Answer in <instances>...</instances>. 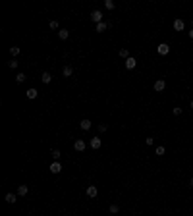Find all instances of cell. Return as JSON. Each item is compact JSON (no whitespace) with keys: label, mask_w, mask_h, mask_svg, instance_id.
I'll list each match as a JSON object with an SVG mask.
<instances>
[{"label":"cell","mask_w":193,"mask_h":216,"mask_svg":"<svg viewBox=\"0 0 193 216\" xmlns=\"http://www.w3.org/2000/svg\"><path fill=\"white\" fill-rule=\"evenodd\" d=\"M85 147H87V143H85L83 139H75V141H73V149H75L77 153H83Z\"/></svg>","instance_id":"6da1fadb"},{"label":"cell","mask_w":193,"mask_h":216,"mask_svg":"<svg viewBox=\"0 0 193 216\" xmlns=\"http://www.w3.org/2000/svg\"><path fill=\"white\" fill-rule=\"evenodd\" d=\"M157 52H158V54H160V56L168 54V52H170V44H168V43H160V44H158V46H157Z\"/></svg>","instance_id":"7a4b0ae2"},{"label":"cell","mask_w":193,"mask_h":216,"mask_svg":"<svg viewBox=\"0 0 193 216\" xmlns=\"http://www.w3.org/2000/svg\"><path fill=\"white\" fill-rule=\"evenodd\" d=\"M91 21H95V23H101L102 21V12L101 10H95L91 14Z\"/></svg>","instance_id":"3957f363"},{"label":"cell","mask_w":193,"mask_h":216,"mask_svg":"<svg viewBox=\"0 0 193 216\" xmlns=\"http://www.w3.org/2000/svg\"><path fill=\"white\" fill-rule=\"evenodd\" d=\"M79 128L83 129V131H89V129L93 128V124H91V120H81L79 122Z\"/></svg>","instance_id":"277c9868"},{"label":"cell","mask_w":193,"mask_h":216,"mask_svg":"<svg viewBox=\"0 0 193 216\" xmlns=\"http://www.w3.org/2000/svg\"><path fill=\"white\" fill-rule=\"evenodd\" d=\"M164 89H166V81H164V79H158L157 83H155V91L160 93V91H164Z\"/></svg>","instance_id":"5b68a950"},{"label":"cell","mask_w":193,"mask_h":216,"mask_svg":"<svg viewBox=\"0 0 193 216\" xmlns=\"http://www.w3.org/2000/svg\"><path fill=\"white\" fill-rule=\"evenodd\" d=\"M97 195H98V189H97V187H95V185H89V187H87V197H91V199H95V197H97Z\"/></svg>","instance_id":"8992f818"},{"label":"cell","mask_w":193,"mask_h":216,"mask_svg":"<svg viewBox=\"0 0 193 216\" xmlns=\"http://www.w3.org/2000/svg\"><path fill=\"white\" fill-rule=\"evenodd\" d=\"M89 145H91V149H101V145H102V141H101V137H93V139H91V143H89Z\"/></svg>","instance_id":"52a82bcc"},{"label":"cell","mask_w":193,"mask_h":216,"mask_svg":"<svg viewBox=\"0 0 193 216\" xmlns=\"http://www.w3.org/2000/svg\"><path fill=\"white\" fill-rule=\"evenodd\" d=\"M174 29L176 31H183L186 29V21H183V19H176L174 21Z\"/></svg>","instance_id":"ba28073f"},{"label":"cell","mask_w":193,"mask_h":216,"mask_svg":"<svg viewBox=\"0 0 193 216\" xmlns=\"http://www.w3.org/2000/svg\"><path fill=\"white\" fill-rule=\"evenodd\" d=\"M50 172L52 174H60L62 172V164H60V162H52L50 164Z\"/></svg>","instance_id":"9c48e42d"},{"label":"cell","mask_w":193,"mask_h":216,"mask_svg":"<svg viewBox=\"0 0 193 216\" xmlns=\"http://www.w3.org/2000/svg\"><path fill=\"white\" fill-rule=\"evenodd\" d=\"M106 29H108V23H104V21H101V23H97V25H95L97 33H104Z\"/></svg>","instance_id":"30bf717a"},{"label":"cell","mask_w":193,"mask_h":216,"mask_svg":"<svg viewBox=\"0 0 193 216\" xmlns=\"http://www.w3.org/2000/svg\"><path fill=\"white\" fill-rule=\"evenodd\" d=\"M16 201H18V195L16 193H6V203L8 205H14Z\"/></svg>","instance_id":"8fae6325"},{"label":"cell","mask_w":193,"mask_h":216,"mask_svg":"<svg viewBox=\"0 0 193 216\" xmlns=\"http://www.w3.org/2000/svg\"><path fill=\"white\" fill-rule=\"evenodd\" d=\"M135 64H137V60H135L133 56H129V58L126 60V68H128V70H133V68H135Z\"/></svg>","instance_id":"7c38bea8"},{"label":"cell","mask_w":193,"mask_h":216,"mask_svg":"<svg viewBox=\"0 0 193 216\" xmlns=\"http://www.w3.org/2000/svg\"><path fill=\"white\" fill-rule=\"evenodd\" d=\"M27 193H29V187H27V185H19L18 187V195H19V197H25Z\"/></svg>","instance_id":"4fadbf2b"},{"label":"cell","mask_w":193,"mask_h":216,"mask_svg":"<svg viewBox=\"0 0 193 216\" xmlns=\"http://www.w3.org/2000/svg\"><path fill=\"white\" fill-rule=\"evenodd\" d=\"M62 73H64V77H72V75H73V68H72V66H64Z\"/></svg>","instance_id":"5bb4252c"},{"label":"cell","mask_w":193,"mask_h":216,"mask_svg":"<svg viewBox=\"0 0 193 216\" xmlns=\"http://www.w3.org/2000/svg\"><path fill=\"white\" fill-rule=\"evenodd\" d=\"M41 79H43V83H50V79H52L50 72H43V75H41Z\"/></svg>","instance_id":"9a60e30c"},{"label":"cell","mask_w":193,"mask_h":216,"mask_svg":"<svg viewBox=\"0 0 193 216\" xmlns=\"http://www.w3.org/2000/svg\"><path fill=\"white\" fill-rule=\"evenodd\" d=\"M37 95H39L37 89H27V99H37Z\"/></svg>","instance_id":"2e32d148"},{"label":"cell","mask_w":193,"mask_h":216,"mask_svg":"<svg viewBox=\"0 0 193 216\" xmlns=\"http://www.w3.org/2000/svg\"><path fill=\"white\" fill-rule=\"evenodd\" d=\"M50 154H52V158H54V162H58V158L62 156V153H60L58 149H52V150H50Z\"/></svg>","instance_id":"e0dca14e"},{"label":"cell","mask_w":193,"mask_h":216,"mask_svg":"<svg viewBox=\"0 0 193 216\" xmlns=\"http://www.w3.org/2000/svg\"><path fill=\"white\" fill-rule=\"evenodd\" d=\"M58 37H60L62 41H66V39L70 37V31H68V29H60V31H58Z\"/></svg>","instance_id":"ac0fdd59"},{"label":"cell","mask_w":193,"mask_h":216,"mask_svg":"<svg viewBox=\"0 0 193 216\" xmlns=\"http://www.w3.org/2000/svg\"><path fill=\"white\" fill-rule=\"evenodd\" d=\"M120 58H126V60L129 58V50L128 48H120Z\"/></svg>","instance_id":"d6986e66"},{"label":"cell","mask_w":193,"mask_h":216,"mask_svg":"<svg viewBox=\"0 0 193 216\" xmlns=\"http://www.w3.org/2000/svg\"><path fill=\"white\" fill-rule=\"evenodd\" d=\"M110 212H112V214H118V212H120V206H118L116 203H112V205H110Z\"/></svg>","instance_id":"ffe728a7"},{"label":"cell","mask_w":193,"mask_h":216,"mask_svg":"<svg viewBox=\"0 0 193 216\" xmlns=\"http://www.w3.org/2000/svg\"><path fill=\"white\" fill-rule=\"evenodd\" d=\"M16 81H18V83H23V81H25V73H23V72H19L18 75H16Z\"/></svg>","instance_id":"44dd1931"},{"label":"cell","mask_w":193,"mask_h":216,"mask_svg":"<svg viewBox=\"0 0 193 216\" xmlns=\"http://www.w3.org/2000/svg\"><path fill=\"white\" fill-rule=\"evenodd\" d=\"M10 54L12 56H18L19 54V46H10Z\"/></svg>","instance_id":"7402d4cb"},{"label":"cell","mask_w":193,"mask_h":216,"mask_svg":"<svg viewBox=\"0 0 193 216\" xmlns=\"http://www.w3.org/2000/svg\"><path fill=\"white\" fill-rule=\"evenodd\" d=\"M8 68H12V70H16V68H18V60H14V58H12L10 62H8Z\"/></svg>","instance_id":"603a6c76"},{"label":"cell","mask_w":193,"mask_h":216,"mask_svg":"<svg viewBox=\"0 0 193 216\" xmlns=\"http://www.w3.org/2000/svg\"><path fill=\"white\" fill-rule=\"evenodd\" d=\"M104 6H106V10H114V2L112 0H104Z\"/></svg>","instance_id":"cb8c5ba5"},{"label":"cell","mask_w":193,"mask_h":216,"mask_svg":"<svg viewBox=\"0 0 193 216\" xmlns=\"http://www.w3.org/2000/svg\"><path fill=\"white\" fill-rule=\"evenodd\" d=\"M164 153H166V149H164V147H157V154H158V156H162Z\"/></svg>","instance_id":"d4e9b609"},{"label":"cell","mask_w":193,"mask_h":216,"mask_svg":"<svg viewBox=\"0 0 193 216\" xmlns=\"http://www.w3.org/2000/svg\"><path fill=\"white\" fill-rule=\"evenodd\" d=\"M50 29H58V21H56V19H52V21H50Z\"/></svg>","instance_id":"484cf974"},{"label":"cell","mask_w":193,"mask_h":216,"mask_svg":"<svg viewBox=\"0 0 193 216\" xmlns=\"http://www.w3.org/2000/svg\"><path fill=\"white\" fill-rule=\"evenodd\" d=\"M106 129H108V125H106V124H101V125H98V131H101V133H104Z\"/></svg>","instance_id":"4316f807"},{"label":"cell","mask_w":193,"mask_h":216,"mask_svg":"<svg viewBox=\"0 0 193 216\" xmlns=\"http://www.w3.org/2000/svg\"><path fill=\"white\" fill-rule=\"evenodd\" d=\"M172 114H174V116H180V114H182V108H180V106H176L174 110H172Z\"/></svg>","instance_id":"83f0119b"},{"label":"cell","mask_w":193,"mask_h":216,"mask_svg":"<svg viewBox=\"0 0 193 216\" xmlns=\"http://www.w3.org/2000/svg\"><path fill=\"white\" fill-rule=\"evenodd\" d=\"M145 143L151 147V145H155V139H153V137H147V139H145Z\"/></svg>","instance_id":"f1b7e54d"},{"label":"cell","mask_w":193,"mask_h":216,"mask_svg":"<svg viewBox=\"0 0 193 216\" xmlns=\"http://www.w3.org/2000/svg\"><path fill=\"white\" fill-rule=\"evenodd\" d=\"M189 39H193V29H191V31H189Z\"/></svg>","instance_id":"f546056e"},{"label":"cell","mask_w":193,"mask_h":216,"mask_svg":"<svg viewBox=\"0 0 193 216\" xmlns=\"http://www.w3.org/2000/svg\"><path fill=\"white\" fill-rule=\"evenodd\" d=\"M189 187H193V178H191V180H189Z\"/></svg>","instance_id":"4dcf8cb0"},{"label":"cell","mask_w":193,"mask_h":216,"mask_svg":"<svg viewBox=\"0 0 193 216\" xmlns=\"http://www.w3.org/2000/svg\"><path fill=\"white\" fill-rule=\"evenodd\" d=\"M191 108H193V100H191Z\"/></svg>","instance_id":"1f68e13d"},{"label":"cell","mask_w":193,"mask_h":216,"mask_svg":"<svg viewBox=\"0 0 193 216\" xmlns=\"http://www.w3.org/2000/svg\"><path fill=\"white\" fill-rule=\"evenodd\" d=\"M191 23H193V19H191Z\"/></svg>","instance_id":"d6a6232c"}]
</instances>
